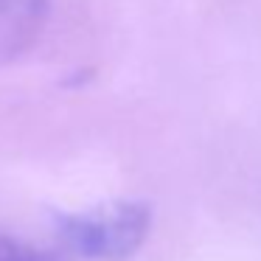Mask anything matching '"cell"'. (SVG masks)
Returning <instances> with one entry per match:
<instances>
[{
	"instance_id": "6da1fadb",
	"label": "cell",
	"mask_w": 261,
	"mask_h": 261,
	"mask_svg": "<svg viewBox=\"0 0 261 261\" xmlns=\"http://www.w3.org/2000/svg\"><path fill=\"white\" fill-rule=\"evenodd\" d=\"M152 230V208L135 199H115L76 214H57L62 244L87 261H129Z\"/></svg>"
},
{
	"instance_id": "7a4b0ae2",
	"label": "cell",
	"mask_w": 261,
	"mask_h": 261,
	"mask_svg": "<svg viewBox=\"0 0 261 261\" xmlns=\"http://www.w3.org/2000/svg\"><path fill=\"white\" fill-rule=\"evenodd\" d=\"M45 14L48 0H0V68L34 45Z\"/></svg>"
},
{
	"instance_id": "3957f363",
	"label": "cell",
	"mask_w": 261,
	"mask_h": 261,
	"mask_svg": "<svg viewBox=\"0 0 261 261\" xmlns=\"http://www.w3.org/2000/svg\"><path fill=\"white\" fill-rule=\"evenodd\" d=\"M0 261H57L51 253L34 247V244H25L14 236L0 233Z\"/></svg>"
}]
</instances>
